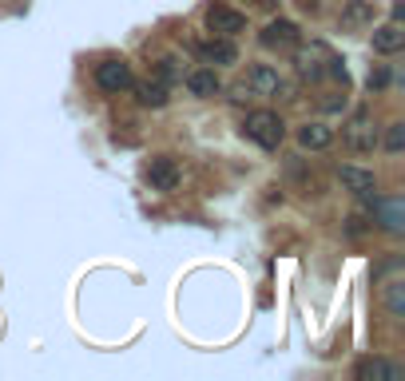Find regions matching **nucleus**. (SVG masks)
Instances as JSON below:
<instances>
[{
	"label": "nucleus",
	"mask_w": 405,
	"mask_h": 381,
	"mask_svg": "<svg viewBox=\"0 0 405 381\" xmlns=\"http://www.w3.org/2000/svg\"><path fill=\"white\" fill-rule=\"evenodd\" d=\"M342 21L346 24H370L374 21V0H346Z\"/></svg>",
	"instance_id": "nucleus-18"
},
{
	"label": "nucleus",
	"mask_w": 405,
	"mask_h": 381,
	"mask_svg": "<svg viewBox=\"0 0 405 381\" xmlns=\"http://www.w3.org/2000/svg\"><path fill=\"white\" fill-rule=\"evenodd\" d=\"M243 84L251 88V96H266V100L290 96V84H286L283 76H278V68H270V64H251Z\"/></svg>",
	"instance_id": "nucleus-4"
},
{
	"label": "nucleus",
	"mask_w": 405,
	"mask_h": 381,
	"mask_svg": "<svg viewBox=\"0 0 405 381\" xmlns=\"http://www.w3.org/2000/svg\"><path fill=\"white\" fill-rule=\"evenodd\" d=\"M370 227H374V222H365L362 215H354V219H350V227H346V234H354V239H358V234H365Z\"/></svg>",
	"instance_id": "nucleus-23"
},
{
	"label": "nucleus",
	"mask_w": 405,
	"mask_h": 381,
	"mask_svg": "<svg viewBox=\"0 0 405 381\" xmlns=\"http://www.w3.org/2000/svg\"><path fill=\"white\" fill-rule=\"evenodd\" d=\"M385 151H389V155H401L405 151V123L401 120L385 127Z\"/></svg>",
	"instance_id": "nucleus-20"
},
{
	"label": "nucleus",
	"mask_w": 405,
	"mask_h": 381,
	"mask_svg": "<svg viewBox=\"0 0 405 381\" xmlns=\"http://www.w3.org/2000/svg\"><path fill=\"white\" fill-rule=\"evenodd\" d=\"M199 56H202V64H211V68H231V64H239V48H234V40H227V36L202 40Z\"/></svg>",
	"instance_id": "nucleus-11"
},
{
	"label": "nucleus",
	"mask_w": 405,
	"mask_h": 381,
	"mask_svg": "<svg viewBox=\"0 0 405 381\" xmlns=\"http://www.w3.org/2000/svg\"><path fill=\"white\" fill-rule=\"evenodd\" d=\"M370 44H374L377 56H397V52L405 48V32H401V24H397V21L377 24V28L370 32Z\"/></svg>",
	"instance_id": "nucleus-13"
},
{
	"label": "nucleus",
	"mask_w": 405,
	"mask_h": 381,
	"mask_svg": "<svg viewBox=\"0 0 405 381\" xmlns=\"http://www.w3.org/2000/svg\"><path fill=\"white\" fill-rule=\"evenodd\" d=\"M183 84H187V91H191L195 100H211V96H219L223 91V80H219V72L215 68H195L183 76Z\"/></svg>",
	"instance_id": "nucleus-12"
},
{
	"label": "nucleus",
	"mask_w": 405,
	"mask_h": 381,
	"mask_svg": "<svg viewBox=\"0 0 405 381\" xmlns=\"http://www.w3.org/2000/svg\"><path fill=\"white\" fill-rule=\"evenodd\" d=\"M365 84H370V91H382L385 84H389V68H374V72H370V80H365Z\"/></svg>",
	"instance_id": "nucleus-21"
},
{
	"label": "nucleus",
	"mask_w": 405,
	"mask_h": 381,
	"mask_svg": "<svg viewBox=\"0 0 405 381\" xmlns=\"http://www.w3.org/2000/svg\"><path fill=\"white\" fill-rule=\"evenodd\" d=\"M258 44L266 52H290L298 44V24L294 21H270L263 32H258Z\"/></svg>",
	"instance_id": "nucleus-10"
},
{
	"label": "nucleus",
	"mask_w": 405,
	"mask_h": 381,
	"mask_svg": "<svg viewBox=\"0 0 405 381\" xmlns=\"http://www.w3.org/2000/svg\"><path fill=\"white\" fill-rule=\"evenodd\" d=\"M397 271H401V258H397V254H394V258H385L382 266H377V271H374V278H385V274H397Z\"/></svg>",
	"instance_id": "nucleus-22"
},
{
	"label": "nucleus",
	"mask_w": 405,
	"mask_h": 381,
	"mask_svg": "<svg viewBox=\"0 0 405 381\" xmlns=\"http://www.w3.org/2000/svg\"><path fill=\"white\" fill-rule=\"evenodd\" d=\"M401 16H405V4H401V0H397L394 8H389V21H397V24H401Z\"/></svg>",
	"instance_id": "nucleus-24"
},
{
	"label": "nucleus",
	"mask_w": 405,
	"mask_h": 381,
	"mask_svg": "<svg viewBox=\"0 0 405 381\" xmlns=\"http://www.w3.org/2000/svg\"><path fill=\"white\" fill-rule=\"evenodd\" d=\"M143 179H147V187H152V190L167 195V190L179 187L183 171H179V163H175L171 155H152V163H147V171H143Z\"/></svg>",
	"instance_id": "nucleus-7"
},
{
	"label": "nucleus",
	"mask_w": 405,
	"mask_h": 381,
	"mask_svg": "<svg viewBox=\"0 0 405 381\" xmlns=\"http://www.w3.org/2000/svg\"><path fill=\"white\" fill-rule=\"evenodd\" d=\"M322 108H326V111H342V108H346V96H342V100H326Z\"/></svg>",
	"instance_id": "nucleus-25"
},
{
	"label": "nucleus",
	"mask_w": 405,
	"mask_h": 381,
	"mask_svg": "<svg viewBox=\"0 0 405 381\" xmlns=\"http://www.w3.org/2000/svg\"><path fill=\"white\" fill-rule=\"evenodd\" d=\"M338 183H342V190H350L354 199L370 203L377 195V175L365 167H354V163H346V167H338Z\"/></svg>",
	"instance_id": "nucleus-8"
},
{
	"label": "nucleus",
	"mask_w": 405,
	"mask_h": 381,
	"mask_svg": "<svg viewBox=\"0 0 405 381\" xmlns=\"http://www.w3.org/2000/svg\"><path fill=\"white\" fill-rule=\"evenodd\" d=\"M354 377L358 381H377V377L397 381V377H401V365H394V361H385V358H362L354 365Z\"/></svg>",
	"instance_id": "nucleus-16"
},
{
	"label": "nucleus",
	"mask_w": 405,
	"mask_h": 381,
	"mask_svg": "<svg viewBox=\"0 0 405 381\" xmlns=\"http://www.w3.org/2000/svg\"><path fill=\"white\" fill-rule=\"evenodd\" d=\"M183 76H187V68H183L179 56H163V60H159V76H155L159 84L175 88V84H183Z\"/></svg>",
	"instance_id": "nucleus-19"
},
{
	"label": "nucleus",
	"mask_w": 405,
	"mask_h": 381,
	"mask_svg": "<svg viewBox=\"0 0 405 381\" xmlns=\"http://www.w3.org/2000/svg\"><path fill=\"white\" fill-rule=\"evenodd\" d=\"M342 140H346V147L354 151V155H374V151L382 147V131H377V123H374V115H370V108H358L354 115L346 120Z\"/></svg>",
	"instance_id": "nucleus-1"
},
{
	"label": "nucleus",
	"mask_w": 405,
	"mask_h": 381,
	"mask_svg": "<svg viewBox=\"0 0 405 381\" xmlns=\"http://www.w3.org/2000/svg\"><path fill=\"white\" fill-rule=\"evenodd\" d=\"M132 91H135V103L139 108H152V111H159V108H167V84H159V80H132Z\"/></svg>",
	"instance_id": "nucleus-15"
},
{
	"label": "nucleus",
	"mask_w": 405,
	"mask_h": 381,
	"mask_svg": "<svg viewBox=\"0 0 405 381\" xmlns=\"http://www.w3.org/2000/svg\"><path fill=\"white\" fill-rule=\"evenodd\" d=\"M370 219L374 227H382L385 234H405V199L401 195H389V199H370Z\"/></svg>",
	"instance_id": "nucleus-5"
},
{
	"label": "nucleus",
	"mask_w": 405,
	"mask_h": 381,
	"mask_svg": "<svg viewBox=\"0 0 405 381\" xmlns=\"http://www.w3.org/2000/svg\"><path fill=\"white\" fill-rule=\"evenodd\" d=\"M243 28H246L243 12L227 8V4H211V8H207V32H211V36H227V40H234Z\"/></svg>",
	"instance_id": "nucleus-9"
},
{
	"label": "nucleus",
	"mask_w": 405,
	"mask_h": 381,
	"mask_svg": "<svg viewBox=\"0 0 405 381\" xmlns=\"http://www.w3.org/2000/svg\"><path fill=\"white\" fill-rule=\"evenodd\" d=\"M243 135L251 143H258L263 151H278L286 140V123L278 111H251L243 120Z\"/></svg>",
	"instance_id": "nucleus-2"
},
{
	"label": "nucleus",
	"mask_w": 405,
	"mask_h": 381,
	"mask_svg": "<svg viewBox=\"0 0 405 381\" xmlns=\"http://www.w3.org/2000/svg\"><path fill=\"white\" fill-rule=\"evenodd\" d=\"M132 64L127 60H100L96 64V88L108 91V96H123L132 91Z\"/></svg>",
	"instance_id": "nucleus-6"
},
{
	"label": "nucleus",
	"mask_w": 405,
	"mask_h": 381,
	"mask_svg": "<svg viewBox=\"0 0 405 381\" xmlns=\"http://www.w3.org/2000/svg\"><path fill=\"white\" fill-rule=\"evenodd\" d=\"M385 310H389V318L401 322L405 318V278H389L385 282Z\"/></svg>",
	"instance_id": "nucleus-17"
},
{
	"label": "nucleus",
	"mask_w": 405,
	"mask_h": 381,
	"mask_svg": "<svg viewBox=\"0 0 405 381\" xmlns=\"http://www.w3.org/2000/svg\"><path fill=\"white\" fill-rule=\"evenodd\" d=\"M298 147H302V151H326V147H334V127H330V123H322V120L302 123V127H298Z\"/></svg>",
	"instance_id": "nucleus-14"
},
{
	"label": "nucleus",
	"mask_w": 405,
	"mask_h": 381,
	"mask_svg": "<svg viewBox=\"0 0 405 381\" xmlns=\"http://www.w3.org/2000/svg\"><path fill=\"white\" fill-rule=\"evenodd\" d=\"M330 60H334V56H330V48H326L322 40H310V44H302V48L294 44V72H298L306 84L326 80V76H330Z\"/></svg>",
	"instance_id": "nucleus-3"
}]
</instances>
